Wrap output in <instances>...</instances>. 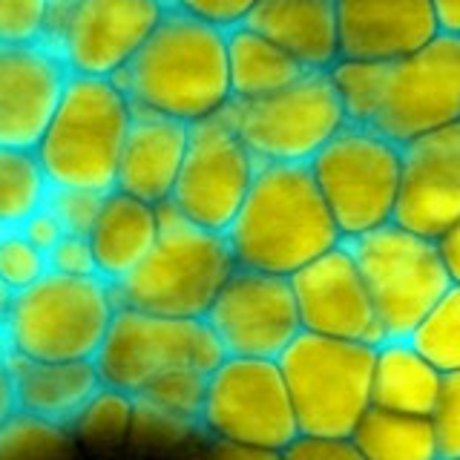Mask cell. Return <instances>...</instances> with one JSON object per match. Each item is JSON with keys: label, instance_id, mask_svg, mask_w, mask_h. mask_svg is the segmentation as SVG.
Returning a JSON list of instances; mask_svg holds the SVG:
<instances>
[{"label": "cell", "instance_id": "1", "mask_svg": "<svg viewBox=\"0 0 460 460\" xmlns=\"http://www.w3.org/2000/svg\"><path fill=\"white\" fill-rule=\"evenodd\" d=\"M129 104L184 124L208 121L234 101L227 32L170 9L119 78Z\"/></svg>", "mask_w": 460, "mask_h": 460}, {"label": "cell", "instance_id": "2", "mask_svg": "<svg viewBox=\"0 0 460 460\" xmlns=\"http://www.w3.org/2000/svg\"><path fill=\"white\" fill-rule=\"evenodd\" d=\"M225 236L239 268L288 279L345 242L308 164H259Z\"/></svg>", "mask_w": 460, "mask_h": 460}, {"label": "cell", "instance_id": "3", "mask_svg": "<svg viewBox=\"0 0 460 460\" xmlns=\"http://www.w3.org/2000/svg\"><path fill=\"white\" fill-rule=\"evenodd\" d=\"M158 242L150 256L112 285L119 308H133L172 320H205L216 296L239 270L225 234H213L170 205L158 208Z\"/></svg>", "mask_w": 460, "mask_h": 460}, {"label": "cell", "instance_id": "4", "mask_svg": "<svg viewBox=\"0 0 460 460\" xmlns=\"http://www.w3.org/2000/svg\"><path fill=\"white\" fill-rule=\"evenodd\" d=\"M133 119L136 110L119 81L69 75L35 150L49 187L112 193Z\"/></svg>", "mask_w": 460, "mask_h": 460}, {"label": "cell", "instance_id": "5", "mask_svg": "<svg viewBox=\"0 0 460 460\" xmlns=\"http://www.w3.org/2000/svg\"><path fill=\"white\" fill-rule=\"evenodd\" d=\"M119 299L101 277H47L14 294L6 342L9 351L38 363H95L107 342Z\"/></svg>", "mask_w": 460, "mask_h": 460}, {"label": "cell", "instance_id": "6", "mask_svg": "<svg viewBox=\"0 0 460 460\" xmlns=\"http://www.w3.org/2000/svg\"><path fill=\"white\" fill-rule=\"evenodd\" d=\"M377 345L302 331L277 363L285 374L299 435L351 438L371 409Z\"/></svg>", "mask_w": 460, "mask_h": 460}, {"label": "cell", "instance_id": "7", "mask_svg": "<svg viewBox=\"0 0 460 460\" xmlns=\"http://www.w3.org/2000/svg\"><path fill=\"white\" fill-rule=\"evenodd\" d=\"M345 244L366 279L385 340H411L455 285L440 244L394 222Z\"/></svg>", "mask_w": 460, "mask_h": 460}, {"label": "cell", "instance_id": "8", "mask_svg": "<svg viewBox=\"0 0 460 460\" xmlns=\"http://www.w3.org/2000/svg\"><path fill=\"white\" fill-rule=\"evenodd\" d=\"M308 167L345 242L394 222L402 147L374 127L349 124Z\"/></svg>", "mask_w": 460, "mask_h": 460}, {"label": "cell", "instance_id": "9", "mask_svg": "<svg viewBox=\"0 0 460 460\" xmlns=\"http://www.w3.org/2000/svg\"><path fill=\"white\" fill-rule=\"evenodd\" d=\"M225 115L259 164H311L349 127L328 72H305L253 101H230Z\"/></svg>", "mask_w": 460, "mask_h": 460}, {"label": "cell", "instance_id": "10", "mask_svg": "<svg viewBox=\"0 0 460 460\" xmlns=\"http://www.w3.org/2000/svg\"><path fill=\"white\" fill-rule=\"evenodd\" d=\"M222 363L225 351L205 320H172L133 308H119L95 357L104 385L133 397L162 374L181 368L213 374Z\"/></svg>", "mask_w": 460, "mask_h": 460}, {"label": "cell", "instance_id": "11", "mask_svg": "<svg viewBox=\"0 0 460 460\" xmlns=\"http://www.w3.org/2000/svg\"><path fill=\"white\" fill-rule=\"evenodd\" d=\"M201 431L210 440L282 452L299 438L296 411L277 359L225 357L210 374Z\"/></svg>", "mask_w": 460, "mask_h": 460}, {"label": "cell", "instance_id": "12", "mask_svg": "<svg viewBox=\"0 0 460 460\" xmlns=\"http://www.w3.org/2000/svg\"><path fill=\"white\" fill-rule=\"evenodd\" d=\"M259 162L225 112L190 127L184 167L170 205L187 222L227 234L248 199Z\"/></svg>", "mask_w": 460, "mask_h": 460}, {"label": "cell", "instance_id": "13", "mask_svg": "<svg viewBox=\"0 0 460 460\" xmlns=\"http://www.w3.org/2000/svg\"><path fill=\"white\" fill-rule=\"evenodd\" d=\"M460 124V38L440 35L402 61L392 78L374 129L400 147Z\"/></svg>", "mask_w": 460, "mask_h": 460}, {"label": "cell", "instance_id": "14", "mask_svg": "<svg viewBox=\"0 0 460 460\" xmlns=\"http://www.w3.org/2000/svg\"><path fill=\"white\" fill-rule=\"evenodd\" d=\"M205 323L225 357L244 359H279L302 334L291 279L244 268L222 288Z\"/></svg>", "mask_w": 460, "mask_h": 460}, {"label": "cell", "instance_id": "15", "mask_svg": "<svg viewBox=\"0 0 460 460\" xmlns=\"http://www.w3.org/2000/svg\"><path fill=\"white\" fill-rule=\"evenodd\" d=\"M167 12V0H75L52 49L72 75L115 81Z\"/></svg>", "mask_w": 460, "mask_h": 460}, {"label": "cell", "instance_id": "16", "mask_svg": "<svg viewBox=\"0 0 460 460\" xmlns=\"http://www.w3.org/2000/svg\"><path fill=\"white\" fill-rule=\"evenodd\" d=\"M302 331L316 337L380 345L383 328L349 244L328 251L291 277Z\"/></svg>", "mask_w": 460, "mask_h": 460}, {"label": "cell", "instance_id": "17", "mask_svg": "<svg viewBox=\"0 0 460 460\" xmlns=\"http://www.w3.org/2000/svg\"><path fill=\"white\" fill-rule=\"evenodd\" d=\"M69 75L43 43H0V147L38 150Z\"/></svg>", "mask_w": 460, "mask_h": 460}, {"label": "cell", "instance_id": "18", "mask_svg": "<svg viewBox=\"0 0 460 460\" xmlns=\"http://www.w3.org/2000/svg\"><path fill=\"white\" fill-rule=\"evenodd\" d=\"M460 222V124L402 147L394 225L440 242Z\"/></svg>", "mask_w": 460, "mask_h": 460}, {"label": "cell", "instance_id": "19", "mask_svg": "<svg viewBox=\"0 0 460 460\" xmlns=\"http://www.w3.org/2000/svg\"><path fill=\"white\" fill-rule=\"evenodd\" d=\"M340 58L397 64L443 35L431 0H337Z\"/></svg>", "mask_w": 460, "mask_h": 460}, {"label": "cell", "instance_id": "20", "mask_svg": "<svg viewBox=\"0 0 460 460\" xmlns=\"http://www.w3.org/2000/svg\"><path fill=\"white\" fill-rule=\"evenodd\" d=\"M187 144H190V124L136 110L115 190L147 201L153 208L167 205L176 193Z\"/></svg>", "mask_w": 460, "mask_h": 460}, {"label": "cell", "instance_id": "21", "mask_svg": "<svg viewBox=\"0 0 460 460\" xmlns=\"http://www.w3.org/2000/svg\"><path fill=\"white\" fill-rule=\"evenodd\" d=\"M4 363L12 374L18 414L69 429L104 388L95 363H38L9 351Z\"/></svg>", "mask_w": 460, "mask_h": 460}, {"label": "cell", "instance_id": "22", "mask_svg": "<svg viewBox=\"0 0 460 460\" xmlns=\"http://www.w3.org/2000/svg\"><path fill=\"white\" fill-rule=\"evenodd\" d=\"M244 26L282 47L308 72L340 61L337 0H259Z\"/></svg>", "mask_w": 460, "mask_h": 460}, {"label": "cell", "instance_id": "23", "mask_svg": "<svg viewBox=\"0 0 460 460\" xmlns=\"http://www.w3.org/2000/svg\"><path fill=\"white\" fill-rule=\"evenodd\" d=\"M158 230H162L158 208L121 190L107 193L90 234L98 277L110 285L127 279L155 248Z\"/></svg>", "mask_w": 460, "mask_h": 460}, {"label": "cell", "instance_id": "24", "mask_svg": "<svg viewBox=\"0 0 460 460\" xmlns=\"http://www.w3.org/2000/svg\"><path fill=\"white\" fill-rule=\"evenodd\" d=\"M446 374L431 366V359L414 349L411 340H385L374 354L371 406L431 417L438 409Z\"/></svg>", "mask_w": 460, "mask_h": 460}, {"label": "cell", "instance_id": "25", "mask_svg": "<svg viewBox=\"0 0 460 460\" xmlns=\"http://www.w3.org/2000/svg\"><path fill=\"white\" fill-rule=\"evenodd\" d=\"M227 61L234 101L270 95L308 72L296 58H291L282 47L244 23L227 32Z\"/></svg>", "mask_w": 460, "mask_h": 460}, {"label": "cell", "instance_id": "26", "mask_svg": "<svg viewBox=\"0 0 460 460\" xmlns=\"http://www.w3.org/2000/svg\"><path fill=\"white\" fill-rule=\"evenodd\" d=\"M351 440L366 460H443L431 417L368 409Z\"/></svg>", "mask_w": 460, "mask_h": 460}, {"label": "cell", "instance_id": "27", "mask_svg": "<svg viewBox=\"0 0 460 460\" xmlns=\"http://www.w3.org/2000/svg\"><path fill=\"white\" fill-rule=\"evenodd\" d=\"M49 196V181L35 150L0 147V227L14 230Z\"/></svg>", "mask_w": 460, "mask_h": 460}, {"label": "cell", "instance_id": "28", "mask_svg": "<svg viewBox=\"0 0 460 460\" xmlns=\"http://www.w3.org/2000/svg\"><path fill=\"white\" fill-rule=\"evenodd\" d=\"M328 78L340 95L345 119L354 127H374L383 110L388 78H392V64L380 61H354V58H340L328 69Z\"/></svg>", "mask_w": 460, "mask_h": 460}, {"label": "cell", "instance_id": "29", "mask_svg": "<svg viewBox=\"0 0 460 460\" xmlns=\"http://www.w3.org/2000/svg\"><path fill=\"white\" fill-rule=\"evenodd\" d=\"M208 380L210 374L196 368H181L155 377L136 394V402L158 417H167L172 423L201 429V411L208 400Z\"/></svg>", "mask_w": 460, "mask_h": 460}, {"label": "cell", "instance_id": "30", "mask_svg": "<svg viewBox=\"0 0 460 460\" xmlns=\"http://www.w3.org/2000/svg\"><path fill=\"white\" fill-rule=\"evenodd\" d=\"M411 342L443 374L460 371V285L457 282L431 308L420 328L411 334Z\"/></svg>", "mask_w": 460, "mask_h": 460}, {"label": "cell", "instance_id": "31", "mask_svg": "<svg viewBox=\"0 0 460 460\" xmlns=\"http://www.w3.org/2000/svg\"><path fill=\"white\" fill-rule=\"evenodd\" d=\"M69 440V429L14 414L0 429V460H55Z\"/></svg>", "mask_w": 460, "mask_h": 460}, {"label": "cell", "instance_id": "32", "mask_svg": "<svg viewBox=\"0 0 460 460\" xmlns=\"http://www.w3.org/2000/svg\"><path fill=\"white\" fill-rule=\"evenodd\" d=\"M136 426V397L104 385L81 411L72 431L86 440H119Z\"/></svg>", "mask_w": 460, "mask_h": 460}, {"label": "cell", "instance_id": "33", "mask_svg": "<svg viewBox=\"0 0 460 460\" xmlns=\"http://www.w3.org/2000/svg\"><path fill=\"white\" fill-rule=\"evenodd\" d=\"M49 270H52L49 256L38 251L35 244L21 234V227L0 234V282H4L12 294L26 291L29 285L43 279Z\"/></svg>", "mask_w": 460, "mask_h": 460}, {"label": "cell", "instance_id": "34", "mask_svg": "<svg viewBox=\"0 0 460 460\" xmlns=\"http://www.w3.org/2000/svg\"><path fill=\"white\" fill-rule=\"evenodd\" d=\"M104 193L93 190H75V187H49L47 208L61 222L66 236H84L90 239L93 227L98 222V213L104 208Z\"/></svg>", "mask_w": 460, "mask_h": 460}, {"label": "cell", "instance_id": "35", "mask_svg": "<svg viewBox=\"0 0 460 460\" xmlns=\"http://www.w3.org/2000/svg\"><path fill=\"white\" fill-rule=\"evenodd\" d=\"M52 0H0V43H43Z\"/></svg>", "mask_w": 460, "mask_h": 460}, {"label": "cell", "instance_id": "36", "mask_svg": "<svg viewBox=\"0 0 460 460\" xmlns=\"http://www.w3.org/2000/svg\"><path fill=\"white\" fill-rule=\"evenodd\" d=\"M443 460H460V371L446 374L438 409L431 414Z\"/></svg>", "mask_w": 460, "mask_h": 460}, {"label": "cell", "instance_id": "37", "mask_svg": "<svg viewBox=\"0 0 460 460\" xmlns=\"http://www.w3.org/2000/svg\"><path fill=\"white\" fill-rule=\"evenodd\" d=\"M170 9H179L184 14H193V18L213 23L230 32V29L242 26L251 18V12L256 9L259 0H167Z\"/></svg>", "mask_w": 460, "mask_h": 460}, {"label": "cell", "instance_id": "38", "mask_svg": "<svg viewBox=\"0 0 460 460\" xmlns=\"http://www.w3.org/2000/svg\"><path fill=\"white\" fill-rule=\"evenodd\" d=\"M282 460H366L351 438H316L299 435L288 449H282Z\"/></svg>", "mask_w": 460, "mask_h": 460}, {"label": "cell", "instance_id": "39", "mask_svg": "<svg viewBox=\"0 0 460 460\" xmlns=\"http://www.w3.org/2000/svg\"><path fill=\"white\" fill-rule=\"evenodd\" d=\"M49 268L64 277H98L93 244L84 236H64L49 253Z\"/></svg>", "mask_w": 460, "mask_h": 460}, {"label": "cell", "instance_id": "40", "mask_svg": "<svg viewBox=\"0 0 460 460\" xmlns=\"http://www.w3.org/2000/svg\"><path fill=\"white\" fill-rule=\"evenodd\" d=\"M21 234L35 244L38 251H43V253H52L55 251V244L61 242L66 234H64V227H61V222L55 219V213L43 205L35 216H29V219L21 225Z\"/></svg>", "mask_w": 460, "mask_h": 460}, {"label": "cell", "instance_id": "41", "mask_svg": "<svg viewBox=\"0 0 460 460\" xmlns=\"http://www.w3.org/2000/svg\"><path fill=\"white\" fill-rule=\"evenodd\" d=\"M205 460H282V452L270 449H253V446H239V443H222L213 440Z\"/></svg>", "mask_w": 460, "mask_h": 460}, {"label": "cell", "instance_id": "42", "mask_svg": "<svg viewBox=\"0 0 460 460\" xmlns=\"http://www.w3.org/2000/svg\"><path fill=\"white\" fill-rule=\"evenodd\" d=\"M14 414H18V400H14L12 374L4 359H0V429H4Z\"/></svg>", "mask_w": 460, "mask_h": 460}, {"label": "cell", "instance_id": "43", "mask_svg": "<svg viewBox=\"0 0 460 460\" xmlns=\"http://www.w3.org/2000/svg\"><path fill=\"white\" fill-rule=\"evenodd\" d=\"M438 244H440L443 262H446V268H449V273H452V282L460 285V222Z\"/></svg>", "mask_w": 460, "mask_h": 460}, {"label": "cell", "instance_id": "44", "mask_svg": "<svg viewBox=\"0 0 460 460\" xmlns=\"http://www.w3.org/2000/svg\"><path fill=\"white\" fill-rule=\"evenodd\" d=\"M431 4H435L443 35L460 38V0H431Z\"/></svg>", "mask_w": 460, "mask_h": 460}, {"label": "cell", "instance_id": "45", "mask_svg": "<svg viewBox=\"0 0 460 460\" xmlns=\"http://www.w3.org/2000/svg\"><path fill=\"white\" fill-rule=\"evenodd\" d=\"M12 299L14 294L9 291V288L0 282V334L6 331V323H9V311H12Z\"/></svg>", "mask_w": 460, "mask_h": 460}]
</instances>
